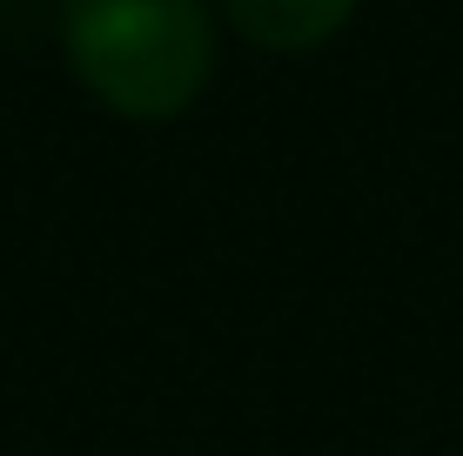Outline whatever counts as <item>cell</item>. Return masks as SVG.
<instances>
[{"instance_id": "obj_1", "label": "cell", "mask_w": 463, "mask_h": 456, "mask_svg": "<svg viewBox=\"0 0 463 456\" xmlns=\"http://www.w3.org/2000/svg\"><path fill=\"white\" fill-rule=\"evenodd\" d=\"M61 41L81 88L135 121L182 115L215 68L202 0H61Z\"/></svg>"}, {"instance_id": "obj_2", "label": "cell", "mask_w": 463, "mask_h": 456, "mask_svg": "<svg viewBox=\"0 0 463 456\" xmlns=\"http://www.w3.org/2000/svg\"><path fill=\"white\" fill-rule=\"evenodd\" d=\"M222 7H229V21L249 41L276 47V54H302V47L336 34L356 14V0H222Z\"/></svg>"}]
</instances>
